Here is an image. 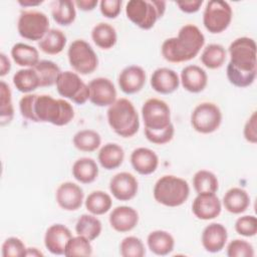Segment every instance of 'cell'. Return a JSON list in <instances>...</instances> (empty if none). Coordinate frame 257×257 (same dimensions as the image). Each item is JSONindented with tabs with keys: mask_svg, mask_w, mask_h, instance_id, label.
Instances as JSON below:
<instances>
[{
	"mask_svg": "<svg viewBox=\"0 0 257 257\" xmlns=\"http://www.w3.org/2000/svg\"><path fill=\"white\" fill-rule=\"evenodd\" d=\"M40 80V87H49L56 83L61 70L59 66L51 60H40L34 67Z\"/></svg>",
	"mask_w": 257,
	"mask_h": 257,
	"instance_id": "obj_39",
	"label": "cell"
},
{
	"mask_svg": "<svg viewBox=\"0 0 257 257\" xmlns=\"http://www.w3.org/2000/svg\"><path fill=\"white\" fill-rule=\"evenodd\" d=\"M147 244L151 252L158 256H166L175 248V239L171 233L164 230L152 231L147 238Z\"/></svg>",
	"mask_w": 257,
	"mask_h": 257,
	"instance_id": "obj_25",
	"label": "cell"
},
{
	"mask_svg": "<svg viewBox=\"0 0 257 257\" xmlns=\"http://www.w3.org/2000/svg\"><path fill=\"white\" fill-rule=\"evenodd\" d=\"M228 232L224 225L211 223L207 225L201 235V242L204 249L210 253L222 251L227 243Z\"/></svg>",
	"mask_w": 257,
	"mask_h": 257,
	"instance_id": "obj_19",
	"label": "cell"
},
{
	"mask_svg": "<svg viewBox=\"0 0 257 257\" xmlns=\"http://www.w3.org/2000/svg\"><path fill=\"white\" fill-rule=\"evenodd\" d=\"M50 8L53 20L61 26L72 24L76 18L74 1L54 0L50 3Z\"/></svg>",
	"mask_w": 257,
	"mask_h": 257,
	"instance_id": "obj_29",
	"label": "cell"
},
{
	"mask_svg": "<svg viewBox=\"0 0 257 257\" xmlns=\"http://www.w3.org/2000/svg\"><path fill=\"white\" fill-rule=\"evenodd\" d=\"M84 193L80 186L72 182L60 184L55 192V200L58 206L65 211H76L83 203Z\"/></svg>",
	"mask_w": 257,
	"mask_h": 257,
	"instance_id": "obj_16",
	"label": "cell"
},
{
	"mask_svg": "<svg viewBox=\"0 0 257 257\" xmlns=\"http://www.w3.org/2000/svg\"><path fill=\"white\" fill-rule=\"evenodd\" d=\"M152 88L161 94H170L176 91L180 85L178 73L168 67H159L151 75Z\"/></svg>",
	"mask_w": 257,
	"mask_h": 257,
	"instance_id": "obj_21",
	"label": "cell"
},
{
	"mask_svg": "<svg viewBox=\"0 0 257 257\" xmlns=\"http://www.w3.org/2000/svg\"><path fill=\"white\" fill-rule=\"evenodd\" d=\"M194 190L199 193H216L219 189L217 176L208 170H200L195 173L193 180Z\"/></svg>",
	"mask_w": 257,
	"mask_h": 257,
	"instance_id": "obj_38",
	"label": "cell"
},
{
	"mask_svg": "<svg viewBox=\"0 0 257 257\" xmlns=\"http://www.w3.org/2000/svg\"><path fill=\"white\" fill-rule=\"evenodd\" d=\"M166 11V2L158 0H130L125 5L126 17L144 30L153 28Z\"/></svg>",
	"mask_w": 257,
	"mask_h": 257,
	"instance_id": "obj_6",
	"label": "cell"
},
{
	"mask_svg": "<svg viewBox=\"0 0 257 257\" xmlns=\"http://www.w3.org/2000/svg\"><path fill=\"white\" fill-rule=\"evenodd\" d=\"M230 61L226 67L229 82L236 87H248L256 78V43L250 37H238L228 47Z\"/></svg>",
	"mask_w": 257,
	"mask_h": 257,
	"instance_id": "obj_1",
	"label": "cell"
},
{
	"mask_svg": "<svg viewBox=\"0 0 257 257\" xmlns=\"http://www.w3.org/2000/svg\"><path fill=\"white\" fill-rule=\"evenodd\" d=\"M119 254L122 257H143L146 255L145 245L139 237L127 236L119 244Z\"/></svg>",
	"mask_w": 257,
	"mask_h": 257,
	"instance_id": "obj_41",
	"label": "cell"
},
{
	"mask_svg": "<svg viewBox=\"0 0 257 257\" xmlns=\"http://www.w3.org/2000/svg\"><path fill=\"white\" fill-rule=\"evenodd\" d=\"M92 255V246L90 241L83 236L77 235L71 237L66 244L64 256L74 257V256H91Z\"/></svg>",
	"mask_w": 257,
	"mask_h": 257,
	"instance_id": "obj_40",
	"label": "cell"
},
{
	"mask_svg": "<svg viewBox=\"0 0 257 257\" xmlns=\"http://www.w3.org/2000/svg\"><path fill=\"white\" fill-rule=\"evenodd\" d=\"M84 205L90 214L99 216L107 213L110 210L112 206V200L107 193L96 190L88 194L84 201Z\"/></svg>",
	"mask_w": 257,
	"mask_h": 257,
	"instance_id": "obj_35",
	"label": "cell"
},
{
	"mask_svg": "<svg viewBox=\"0 0 257 257\" xmlns=\"http://www.w3.org/2000/svg\"><path fill=\"white\" fill-rule=\"evenodd\" d=\"M222 111L213 102L199 103L191 113V124L200 134H212L216 132L222 122Z\"/></svg>",
	"mask_w": 257,
	"mask_h": 257,
	"instance_id": "obj_11",
	"label": "cell"
},
{
	"mask_svg": "<svg viewBox=\"0 0 257 257\" xmlns=\"http://www.w3.org/2000/svg\"><path fill=\"white\" fill-rule=\"evenodd\" d=\"M14 117V106L12 101V92L8 83L4 80L0 82V124L5 126L9 124Z\"/></svg>",
	"mask_w": 257,
	"mask_h": 257,
	"instance_id": "obj_37",
	"label": "cell"
},
{
	"mask_svg": "<svg viewBox=\"0 0 257 257\" xmlns=\"http://www.w3.org/2000/svg\"><path fill=\"white\" fill-rule=\"evenodd\" d=\"M110 227L119 233L132 231L139 223V213L130 206H117L108 217Z\"/></svg>",
	"mask_w": 257,
	"mask_h": 257,
	"instance_id": "obj_20",
	"label": "cell"
},
{
	"mask_svg": "<svg viewBox=\"0 0 257 257\" xmlns=\"http://www.w3.org/2000/svg\"><path fill=\"white\" fill-rule=\"evenodd\" d=\"M236 232L244 237H253L257 233V219L253 215L239 217L235 222Z\"/></svg>",
	"mask_w": 257,
	"mask_h": 257,
	"instance_id": "obj_44",
	"label": "cell"
},
{
	"mask_svg": "<svg viewBox=\"0 0 257 257\" xmlns=\"http://www.w3.org/2000/svg\"><path fill=\"white\" fill-rule=\"evenodd\" d=\"M67 57L70 66L78 74H90L98 66V57L95 51L83 39H75L70 43Z\"/></svg>",
	"mask_w": 257,
	"mask_h": 257,
	"instance_id": "obj_7",
	"label": "cell"
},
{
	"mask_svg": "<svg viewBox=\"0 0 257 257\" xmlns=\"http://www.w3.org/2000/svg\"><path fill=\"white\" fill-rule=\"evenodd\" d=\"M131 164L134 170L140 175H151L156 172L159 166L158 155L149 148H137L131 154Z\"/></svg>",
	"mask_w": 257,
	"mask_h": 257,
	"instance_id": "obj_23",
	"label": "cell"
},
{
	"mask_svg": "<svg viewBox=\"0 0 257 257\" xmlns=\"http://www.w3.org/2000/svg\"><path fill=\"white\" fill-rule=\"evenodd\" d=\"M144 133H145L147 140L149 142H151L152 144L165 145L173 140L174 135H175V127H174V124L171 123L165 130L154 132V131H149V130L145 128Z\"/></svg>",
	"mask_w": 257,
	"mask_h": 257,
	"instance_id": "obj_45",
	"label": "cell"
},
{
	"mask_svg": "<svg viewBox=\"0 0 257 257\" xmlns=\"http://www.w3.org/2000/svg\"><path fill=\"white\" fill-rule=\"evenodd\" d=\"M147 80L145 69L140 65H128L118 74L117 82L120 90L125 94H134L142 90Z\"/></svg>",
	"mask_w": 257,
	"mask_h": 257,
	"instance_id": "obj_17",
	"label": "cell"
},
{
	"mask_svg": "<svg viewBox=\"0 0 257 257\" xmlns=\"http://www.w3.org/2000/svg\"><path fill=\"white\" fill-rule=\"evenodd\" d=\"M74 4L78 9L82 11H91L97 6L98 1L97 0H76L74 1Z\"/></svg>",
	"mask_w": 257,
	"mask_h": 257,
	"instance_id": "obj_49",
	"label": "cell"
},
{
	"mask_svg": "<svg viewBox=\"0 0 257 257\" xmlns=\"http://www.w3.org/2000/svg\"><path fill=\"white\" fill-rule=\"evenodd\" d=\"M42 3V1L39 0H19L18 4L22 7H35Z\"/></svg>",
	"mask_w": 257,
	"mask_h": 257,
	"instance_id": "obj_51",
	"label": "cell"
},
{
	"mask_svg": "<svg viewBox=\"0 0 257 257\" xmlns=\"http://www.w3.org/2000/svg\"><path fill=\"white\" fill-rule=\"evenodd\" d=\"M89 101L99 107L109 106L116 100L113 82L106 77H96L89 81Z\"/></svg>",
	"mask_w": 257,
	"mask_h": 257,
	"instance_id": "obj_13",
	"label": "cell"
},
{
	"mask_svg": "<svg viewBox=\"0 0 257 257\" xmlns=\"http://www.w3.org/2000/svg\"><path fill=\"white\" fill-rule=\"evenodd\" d=\"M26 256H32V257H38V256H43V253L35 248V247H29L26 250Z\"/></svg>",
	"mask_w": 257,
	"mask_h": 257,
	"instance_id": "obj_52",
	"label": "cell"
},
{
	"mask_svg": "<svg viewBox=\"0 0 257 257\" xmlns=\"http://www.w3.org/2000/svg\"><path fill=\"white\" fill-rule=\"evenodd\" d=\"M180 83L187 91L199 93L203 91L208 84L207 72L199 65H187L181 71Z\"/></svg>",
	"mask_w": 257,
	"mask_h": 257,
	"instance_id": "obj_22",
	"label": "cell"
},
{
	"mask_svg": "<svg viewBox=\"0 0 257 257\" xmlns=\"http://www.w3.org/2000/svg\"><path fill=\"white\" fill-rule=\"evenodd\" d=\"M91 39L100 49H110L117 41L116 30L109 23L99 22L91 30Z\"/></svg>",
	"mask_w": 257,
	"mask_h": 257,
	"instance_id": "obj_30",
	"label": "cell"
},
{
	"mask_svg": "<svg viewBox=\"0 0 257 257\" xmlns=\"http://www.w3.org/2000/svg\"><path fill=\"white\" fill-rule=\"evenodd\" d=\"M121 3L120 0H101L99 2L100 13L105 18L114 19L120 13Z\"/></svg>",
	"mask_w": 257,
	"mask_h": 257,
	"instance_id": "obj_46",
	"label": "cell"
},
{
	"mask_svg": "<svg viewBox=\"0 0 257 257\" xmlns=\"http://www.w3.org/2000/svg\"><path fill=\"white\" fill-rule=\"evenodd\" d=\"M257 116L256 111H253L249 118L246 120L243 128V136L245 140L250 144L257 143Z\"/></svg>",
	"mask_w": 257,
	"mask_h": 257,
	"instance_id": "obj_47",
	"label": "cell"
},
{
	"mask_svg": "<svg viewBox=\"0 0 257 257\" xmlns=\"http://www.w3.org/2000/svg\"><path fill=\"white\" fill-rule=\"evenodd\" d=\"M106 117L111 130L121 138H132L139 132V113L134 103L127 98H117L109 105Z\"/></svg>",
	"mask_w": 257,
	"mask_h": 257,
	"instance_id": "obj_4",
	"label": "cell"
},
{
	"mask_svg": "<svg viewBox=\"0 0 257 257\" xmlns=\"http://www.w3.org/2000/svg\"><path fill=\"white\" fill-rule=\"evenodd\" d=\"M67 42L66 35L60 29L51 28L45 36L38 42L39 49L49 55L59 54Z\"/></svg>",
	"mask_w": 257,
	"mask_h": 257,
	"instance_id": "obj_31",
	"label": "cell"
},
{
	"mask_svg": "<svg viewBox=\"0 0 257 257\" xmlns=\"http://www.w3.org/2000/svg\"><path fill=\"white\" fill-rule=\"evenodd\" d=\"M142 117L145 128L149 131H162L172 123L170 106L160 98H149L144 102Z\"/></svg>",
	"mask_w": 257,
	"mask_h": 257,
	"instance_id": "obj_12",
	"label": "cell"
},
{
	"mask_svg": "<svg viewBox=\"0 0 257 257\" xmlns=\"http://www.w3.org/2000/svg\"><path fill=\"white\" fill-rule=\"evenodd\" d=\"M222 204L229 213L241 214L250 206V196L244 189L234 187L225 193Z\"/></svg>",
	"mask_w": 257,
	"mask_h": 257,
	"instance_id": "obj_24",
	"label": "cell"
},
{
	"mask_svg": "<svg viewBox=\"0 0 257 257\" xmlns=\"http://www.w3.org/2000/svg\"><path fill=\"white\" fill-rule=\"evenodd\" d=\"M101 230V222L92 214H82L75 224L76 234L85 237L89 241L95 240L100 235Z\"/></svg>",
	"mask_w": 257,
	"mask_h": 257,
	"instance_id": "obj_33",
	"label": "cell"
},
{
	"mask_svg": "<svg viewBox=\"0 0 257 257\" xmlns=\"http://www.w3.org/2000/svg\"><path fill=\"white\" fill-rule=\"evenodd\" d=\"M97 160L103 169L114 170L121 166L124 160V151L115 143H107L100 148Z\"/></svg>",
	"mask_w": 257,
	"mask_h": 257,
	"instance_id": "obj_26",
	"label": "cell"
},
{
	"mask_svg": "<svg viewBox=\"0 0 257 257\" xmlns=\"http://www.w3.org/2000/svg\"><path fill=\"white\" fill-rule=\"evenodd\" d=\"M11 70V62L8 56L1 52L0 53V76L3 77Z\"/></svg>",
	"mask_w": 257,
	"mask_h": 257,
	"instance_id": "obj_50",
	"label": "cell"
},
{
	"mask_svg": "<svg viewBox=\"0 0 257 257\" xmlns=\"http://www.w3.org/2000/svg\"><path fill=\"white\" fill-rule=\"evenodd\" d=\"M109 191L118 201H130L136 197L139 191L137 178L128 172L115 174L109 181Z\"/></svg>",
	"mask_w": 257,
	"mask_h": 257,
	"instance_id": "obj_14",
	"label": "cell"
},
{
	"mask_svg": "<svg viewBox=\"0 0 257 257\" xmlns=\"http://www.w3.org/2000/svg\"><path fill=\"white\" fill-rule=\"evenodd\" d=\"M205 44V36L198 26H182L176 37L167 38L161 47L163 57L171 63L187 62L195 58Z\"/></svg>",
	"mask_w": 257,
	"mask_h": 257,
	"instance_id": "obj_2",
	"label": "cell"
},
{
	"mask_svg": "<svg viewBox=\"0 0 257 257\" xmlns=\"http://www.w3.org/2000/svg\"><path fill=\"white\" fill-rule=\"evenodd\" d=\"M13 84L16 89L23 93H31L40 86V80L34 68H22L13 75Z\"/></svg>",
	"mask_w": 257,
	"mask_h": 257,
	"instance_id": "obj_32",
	"label": "cell"
},
{
	"mask_svg": "<svg viewBox=\"0 0 257 257\" xmlns=\"http://www.w3.org/2000/svg\"><path fill=\"white\" fill-rule=\"evenodd\" d=\"M227 58V51L225 47L218 43H211L207 45L200 56L201 62L209 69H217L223 66Z\"/></svg>",
	"mask_w": 257,
	"mask_h": 257,
	"instance_id": "obj_36",
	"label": "cell"
},
{
	"mask_svg": "<svg viewBox=\"0 0 257 257\" xmlns=\"http://www.w3.org/2000/svg\"><path fill=\"white\" fill-rule=\"evenodd\" d=\"M17 31L24 39L40 41L49 31V19L42 11L24 10L19 15Z\"/></svg>",
	"mask_w": 257,
	"mask_h": 257,
	"instance_id": "obj_8",
	"label": "cell"
},
{
	"mask_svg": "<svg viewBox=\"0 0 257 257\" xmlns=\"http://www.w3.org/2000/svg\"><path fill=\"white\" fill-rule=\"evenodd\" d=\"M233 17V11L230 4L222 0H211L207 2L203 12V24L212 34H218L225 31Z\"/></svg>",
	"mask_w": 257,
	"mask_h": 257,
	"instance_id": "obj_9",
	"label": "cell"
},
{
	"mask_svg": "<svg viewBox=\"0 0 257 257\" xmlns=\"http://www.w3.org/2000/svg\"><path fill=\"white\" fill-rule=\"evenodd\" d=\"M153 195L155 200L166 207L175 208L183 205L190 196L188 182L174 175H165L155 184Z\"/></svg>",
	"mask_w": 257,
	"mask_h": 257,
	"instance_id": "obj_5",
	"label": "cell"
},
{
	"mask_svg": "<svg viewBox=\"0 0 257 257\" xmlns=\"http://www.w3.org/2000/svg\"><path fill=\"white\" fill-rule=\"evenodd\" d=\"M222 211V202L216 193H199L192 203V212L200 220L217 218Z\"/></svg>",
	"mask_w": 257,
	"mask_h": 257,
	"instance_id": "obj_15",
	"label": "cell"
},
{
	"mask_svg": "<svg viewBox=\"0 0 257 257\" xmlns=\"http://www.w3.org/2000/svg\"><path fill=\"white\" fill-rule=\"evenodd\" d=\"M10 53L13 61L23 68H33L40 61L38 50L26 43L18 42L14 44Z\"/></svg>",
	"mask_w": 257,
	"mask_h": 257,
	"instance_id": "obj_28",
	"label": "cell"
},
{
	"mask_svg": "<svg viewBox=\"0 0 257 257\" xmlns=\"http://www.w3.org/2000/svg\"><path fill=\"white\" fill-rule=\"evenodd\" d=\"M228 257H253L254 248L251 243L243 239H234L227 245Z\"/></svg>",
	"mask_w": 257,
	"mask_h": 257,
	"instance_id": "obj_42",
	"label": "cell"
},
{
	"mask_svg": "<svg viewBox=\"0 0 257 257\" xmlns=\"http://www.w3.org/2000/svg\"><path fill=\"white\" fill-rule=\"evenodd\" d=\"M33 122H47L62 126L74 117L72 104L64 98H54L49 94H34L32 102Z\"/></svg>",
	"mask_w": 257,
	"mask_h": 257,
	"instance_id": "obj_3",
	"label": "cell"
},
{
	"mask_svg": "<svg viewBox=\"0 0 257 257\" xmlns=\"http://www.w3.org/2000/svg\"><path fill=\"white\" fill-rule=\"evenodd\" d=\"M72 144L75 149L84 153L96 151L101 145L100 135L93 130H81L74 134Z\"/></svg>",
	"mask_w": 257,
	"mask_h": 257,
	"instance_id": "obj_34",
	"label": "cell"
},
{
	"mask_svg": "<svg viewBox=\"0 0 257 257\" xmlns=\"http://www.w3.org/2000/svg\"><path fill=\"white\" fill-rule=\"evenodd\" d=\"M26 250L27 248L21 239L9 237L2 244L1 254L3 257H24Z\"/></svg>",
	"mask_w": 257,
	"mask_h": 257,
	"instance_id": "obj_43",
	"label": "cell"
},
{
	"mask_svg": "<svg viewBox=\"0 0 257 257\" xmlns=\"http://www.w3.org/2000/svg\"><path fill=\"white\" fill-rule=\"evenodd\" d=\"M72 176L81 184H90L94 182L98 176V166L96 162L87 157L77 159L72 165Z\"/></svg>",
	"mask_w": 257,
	"mask_h": 257,
	"instance_id": "obj_27",
	"label": "cell"
},
{
	"mask_svg": "<svg viewBox=\"0 0 257 257\" xmlns=\"http://www.w3.org/2000/svg\"><path fill=\"white\" fill-rule=\"evenodd\" d=\"M56 90L64 98L76 104H84L89 99V88L76 72L61 71L56 80Z\"/></svg>",
	"mask_w": 257,
	"mask_h": 257,
	"instance_id": "obj_10",
	"label": "cell"
},
{
	"mask_svg": "<svg viewBox=\"0 0 257 257\" xmlns=\"http://www.w3.org/2000/svg\"><path fill=\"white\" fill-rule=\"evenodd\" d=\"M71 237V231L65 225L53 224L44 234V246L53 255H64L66 244Z\"/></svg>",
	"mask_w": 257,
	"mask_h": 257,
	"instance_id": "obj_18",
	"label": "cell"
},
{
	"mask_svg": "<svg viewBox=\"0 0 257 257\" xmlns=\"http://www.w3.org/2000/svg\"><path fill=\"white\" fill-rule=\"evenodd\" d=\"M179 9L185 13H196L200 10L203 1L202 0H190V1H178L176 2Z\"/></svg>",
	"mask_w": 257,
	"mask_h": 257,
	"instance_id": "obj_48",
	"label": "cell"
}]
</instances>
